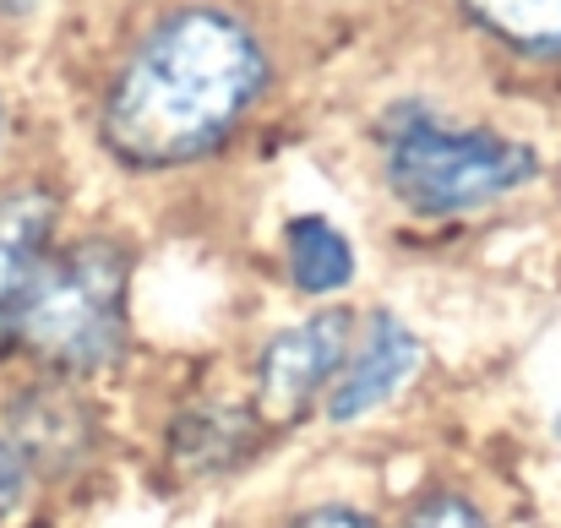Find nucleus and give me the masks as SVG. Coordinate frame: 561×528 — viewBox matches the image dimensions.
I'll return each instance as SVG.
<instances>
[{
    "instance_id": "obj_1",
    "label": "nucleus",
    "mask_w": 561,
    "mask_h": 528,
    "mask_svg": "<svg viewBox=\"0 0 561 528\" xmlns=\"http://www.w3.org/2000/svg\"><path fill=\"white\" fill-rule=\"evenodd\" d=\"M267 82L262 44L229 11L186 5L164 16L104 104V142L137 170H170L213 153Z\"/></svg>"
},
{
    "instance_id": "obj_2",
    "label": "nucleus",
    "mask_w": 561,
    "mask_h": 528,
    "mask_svg": "<svg viewBox=\"0 0 561 528\" xmlns=\"http://www.w3.org/2000/svg\"><path fill=\"white\" fill-rule=\"evenodd\" d=\"M126 284L131 256L115 240H82L44 256L16 317V344L66 376L104 370L126 344Z\"/></svg>"
},
{
    "instance_id": "obj_3",
    "label": "nucleus",
    "mask_w": 561,
    "mask_h": 528,
    "mask_svg": "<svg viewBox=\"0 0 561 528\" xmlns=\"http://www.w3.org/2000/svg\"><path fill=\"white\" fill-rule=\"evenodd\" d=\"M535 175V153L524 142L491 137V131H447L425 115L409 126H392L387 137V180L403 207L425 218L469 213L480 202H496Z\"/></svg>"
},
{
    "instance_id": "obj_4",
    "label": "nucleus",
    "mask_w": 561,
    "mask_h": 528,
    "mask_svg": "<svg viewBox=\"0 0 561 528\" xmlns=\"http://www.w3.org/2000/svg\"><path fill=\"white\" fill-rule=\"evenodd\" d=\"M344 344H350V317L344 311H322V317L278 333L262 349V365H256V409H262V420H273V425L300 420L311 409V398L328 387V376L339 370Z\"/></svg>"
},
{
    "instance_id": "obj_5",
    "label": "nucleus",
    "mask_w": 561,
    "mask_h": 528,
    "mask_svg": "<svg viewBox=\"0 0 561 528\" xmlns=\"http://www.w3.org/2000/svg\"><path fill=\"white\" fill-rule=\"evenodd\" d=\"M49 229H55V202L44 191L0 196V349L16 338L22 300L49 256Z\"/></svg>"
},
{
    "instance_id": "obj_6",
    "label": "nucleus",
    "mask_w": 561,
    "mask_h": 528,
    "mask_svg": "<svg viewBox=\"0 0 561 528\" xmlns=\"http://www.w3.org/2000/svg\"><path fill=\"white\" fill-rule=\"evenodd\" d=\"M414 365H420V338H414L398 317H376L366 344L350 354L344 376H339L333 392H328V414H333V420H360V414H371L376 403H387V398L409 381Z\"/></svg>"
},
{
    "instance_id": "obj_7",
    "label": "nucleus",
    "mask_w": 561,
    "mask_h": 528,
    "mask_svg": "<svg viewBox=\"0 0 561 528\" xmlns=\"http://www.w3.org/2000/svg\"><path fill=\"white\" fill-rule=\"evenodd\" d=\"M88 414L71 392H33L11 409V452L49 474H66L88 458Z\"/></svg>"
},
{
    "instance_id": "obj_8",
    "label": "nucleus",
    "mask_w": 561,
    "mask_h": 528,
    "mask_svg": "<svg viewBox=\"0 0 561 528\" xmlns=\"http://www.w3.org/2000/svg\"><path fill=\"white\" fill-rule=\"evenodd\" d=\"M245 441H251V420L234 414V409L207 403V409H191V414L175 420L170 452H175V463L186 474H218V469H229L245 452Z\"/></svg>"
},
{
    "instance_id": "obj_9",
    "label": "nucleus",
    "mask_w": 561,
    "mask_h": 528,
    "mask_svg": "<svg viewBox=\"0 0 561 528\" xmlns=\"http://www.w3.org/2000/svg\"><path fill=\"white\" fill-rule=\"evenodd\" d=\"M463 11L502 44L540 60H561V0H463Z\"/></svg>"
},
{
    "instance_id": "obj_10",
    "label": "nucleus",
    "mask_w": 561,
    "mask_h": 528,
    "mask_svg": "<svg viewBox=\"0 0 561 528\" xmlns=\"http://www.w3.org/2000/svg\"><path fill=\"white\" fill-rule=\"evenodd\" d=\"M284 245H289V278H295L306 295H333V289H344L350 273H355L350 240H344L333 223H322V218H295L289 234H284Z\"/></svg>"
},
{
    "instance_id": "obj_11",
    "label": "nucleus",
    "mask_w": 561,
    "mask_h": 528,
    "mask_svg": "<svg viewBox=\"0 0 561 528\" xmlns=\"http://www.w3.org/2000/svg\"><path fill=\"white\" fill-rule=\"evenodd\" d=\"M403 528H485V518L474 513V502L463 496H425Z\"/></svg>"
},
{
    "instance_id": "obj_12",
    "label": "nucleus",
    "mask_w": 561,
    "mask_h": 528,
    "mask_svg": "<svg viewBox=\"0 0 561 528\" xmlns=\"http://www.w3.org/2000/svg\"><path fill=\"white\" fill-rule=\"evenodd\" d=\"M22 491H27V463L11 452V441H0V518L22 502Z\"/></svg>"
},
{
    "instance_id": "obj_13",
    "label": "nucleus",
    "mask_w": 561,
    "mask_h": 528,
    "mask_svg": "<svg viewBox=\"0 0 561 528\" xmlns=\"http://www.w3.org/2000/svg\"><path fill=\"white\" fill-rule=\"evenodd\" d=\"M295 528H366V518L350 513V507H317V513L295 518Z\"/></svg>"
},
{
    "instance_id": "obj_14",
    "label": "nucleus",
    "mask_w": 561,
    "mask_h": 528,
    "mask_svg": "<svg viewBox=\"0 0 561 528\" xmlns=\"http://www.w3.org/2000/svg\"><path fill=\"white\" fill-rule=\"evenodd\" d=\"M557 431H561V414H557Z\"/></svg>"
}]
</instances>
